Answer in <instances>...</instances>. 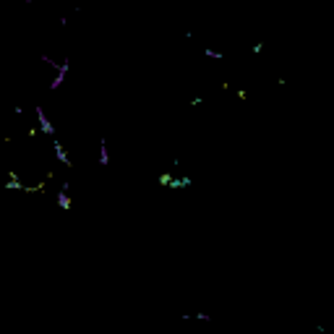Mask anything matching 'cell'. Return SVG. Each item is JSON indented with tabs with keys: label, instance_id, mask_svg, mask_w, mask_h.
Wrapping results in <instances>:
<instances>
[{
	"label": "cell",
	"instance_id": "obj_1",
	"mask_svg": "<svg viewBox=\"0 0 334 334\" xmlns=\"http://www.w3.org/2000/svg\"><path fill=\"white\" fill-rule=\"evenodd\" d=\"M34 115H37V128H39V134L55 138V125L50 123V117H47V113H45V107H42V104H37V107H34Z\"/></svg>",
	"mask_w": 334,
	"mask_h": 334
},
{
	"label": "cell",
	"instance_id": "obj_2",
	"mask_svg": "<svg viewBox=\"0 0 334 334\" xmlns=\"http://www.w3.org/2000/svg\"><path fill=\"white\" fill-rule=\"evenodd\" d=\"M52 154H55V159L63 165V167H73V162H71V157H68V149L63 146L58 138H52Z\"/></svg>",
	"mask_w": 334,
	"mask_h": 334
},
{
	"label": "cell",
	"instance_id": "obj_3",
	"mask_svg": "<svg viewBox=\"0 0 334 334\" xmlns=\"http://www.w3.org/2000/svg\"><path fill=\"white\" fill-rule=\"evenodd\" d=\"M55 201H58V206H60V209H71V206H73L71 196H68V183H63V185H60V191H58V196H55Z\"/></svg>",
	"mask_w": 334,
	"mask_h": 334
},
{
	"label": "cell",
	"instance_id": "obj_4",
	"mask_svg": "<svg viewBox=\"0 0 334 334\" xmlns=\"http://www.w3.org/2000/svg\"><path fill=\"white\" fill-rule=\"evenodd\" d=\"M97 162H100L102 167H107V165H110V149L104 146V141L100 144V157H97Z\"/></svg>",
	"mask_w": 334,
	"mask_h": 334
},
{
	"label": "cell",
	"instance_id": "obj_5",
	"mask_svg": "<svg viewBox=\"0 0 334 334\" xmlns=\"http://www.w3.org/2000/svg\"><path fill=\"white\" fill-rule=\"evenodd\" d=\"M204 55H206V58H212V60H225V52L214 50V47H204Z\"/></svg>",
	"mask_w": 334,
	"mask_h": 334
},
{
	"label": "cell",
	"instance_id": "obj_6",
	"mask_svg": "<svg viewBox=\"0 0 334 334\" xmlns=\"http://www.w3.org/2000/svg\"><path fill=\"white\" fill-rule=\"evenodd\" d=\"M250 50H253V52H256V55H259V52H261V50H264V45H261V42H256V45H253V47H250Z\"/></svg>",
	"mask_w": 334,
	"mask_h": 334
}]
</instances>
